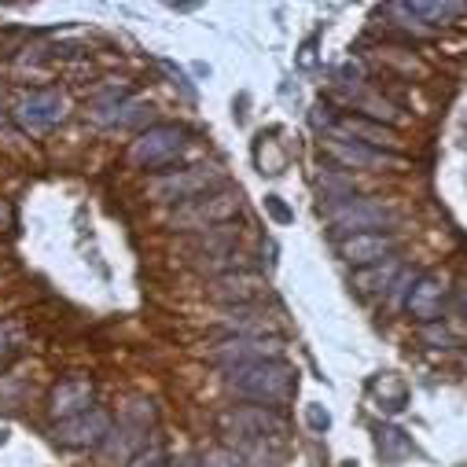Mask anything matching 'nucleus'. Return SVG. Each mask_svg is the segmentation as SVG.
<instances>
[{
    "instance_id": "2eb2a0df",
    "label": "nucleus",
    "mask_w": 467,
    "mask_h": 467,
    "mask_svg": "<svg viewBox=\"0 0 467 467\" xmlns=\"http://www.w3.org/2000/svg\"><path fill=\"white\" fill-rule=\"evenodd\" d=\"M327 137H342V140L354 137L358 144L383 148V151H394V144H398V133H394L390 126L372 122V119H361V114H346V119H338V122H335V130H331Z\"/></svg>"
},
{
    "instance_id": "7ed1b4c3",
    "label": "nucleus",
    "mask_w": 467,
    "mask_h": 467,
    "mask_svg": "<svg viewBox=\"0 0 467 467\" xmlns=\"http://www.w3.org/2000/svg\"><path fill=\"white\" fill-rule=\"evenodd\" d=\"M221 431L236 438V445L244 441H280L287 434V416L280 409H265V405H232L221 412Z\"/></svg>"
},
{
    "instance_id": "5701e85b",
    "label": "nucleus",
    "mask_w": 467,
    "mask_h": 467,
    "mask_svg": "<svg viewBox=\"0 0 467 467\" xmlns=\"http://www.w3.org/2000/svg\"><path fill=\"white\" fill-rule=\"evenodd\" d=\"M423 273L420 269H405L401 265V273L394 276V284H390V291H387V298H390V306H398V302H405L409 298V291L416 287V280H420Z\"/></svg>"
},
{
    "instance_id": "dca6fc26",
    "label": "nucleus",
    "mask_w": 467,
    "mask_h": 467,
    "mask_svg": "<svg viewBox=\"0 0 467 467\" xmlns=\"http://www.w3.org/2000/svg\"><path fill=\"white\" fill-rule=\"evenodd\" d=\"M221 327L228 331V338H265L273 331L269 317H262L254 306H232L221 317Z\"/></svg>"
},
{
    "instance_id": "b1692460",
    "label": "nucleus",
    "mask_w": 467,
    "mask_h": 467,
    "mask_svg": "<svg viewBox=\"0 0 467 467\" xmlns=\"http://www.w3.org/2000/svg\"><path fill=\"white\" fill-rule=\"evenodd\" d=\"M199 467H244V456L236 452V449H206L202 456H199Z\"/></svg>"
},
{
    "instance_id": "0eeeda50",
    "label": "nucleus",
    "mask_w": 467,
    "mask_h": 467,
    "mask_svg": "<svg viewBox=\"0 0 467 467\" xmlns=\"http://www.w3.org/2000/svg\"><path fill=\"white\" fill-rule=\"evenodd\" d=\"M16 122L26 130V133H48L52 126L63 122L67 114V99L59 88H34V92H23L19 103H16Z\"/></svg>"
},
{
    "instance_id": "cd10ccee",
    "label": "nucleus",
    "mask_w": 467,
    "mask_h": 467,
    "mask_svg": "<svg viewBox=\"0 0 467 467\" xmlns=\"http://www.w3.org/2000/svg\"><path fill=\"white\" fill-rule=\"evenodd\" d=\"M420 335H423V342H431V346H452V342H456L441 324H423Z\"/></svg>"
},
{
    "instance_id": "412c9836",
    "label": "nucleus",
    "mask_w": 467,
    "mask_h": 467,
    "mask_svg": "<svg viewBox=\"0 0 467 467\" xmlns=\"http://www.w3.org/2000/svg\"><path fill=\"white\" fill-rule=\"evenodd\" d=\"M358 107L365 110V119H372V122H387L390 130L401 122V110H398L394 103L379 99V96H358Z\"/></svg>"
},
{
    "instance_id": "473e14b6",
    "label": "nucleus",
    "mask_w": 467,
    "mask_h": 467,
    "mask_svg": "<svg viewBox=\"0 0 467 467\" xmlns=\"http://www.w3.org/2000/svg\"><path fill=\"white\" fill-rule=\"evenodd\" d=\"M5 441H8V434H5V431H0V445H5Z\"/></svg>"
},
{
    "instance_id": "7c9ffc66",
    "label": "nucleus",
    "mask_w": 467,
    "mask_h": 467,
    "mask_svg": "<svg viewBox=\"0 0 467 467\" xmlns=\"http://www.w3.org/2000/svg\"><path fill=\"white\" fill-rule=\"evenodd\" d=\"M313 45H317V41H306V48H302V59H298L302 67H309V63H313Z\"/></svg>"
},
{
    "instance_id": "393cba45",
    "label": "nucleus",
    "mask_w": 467,
    "mask_h": 467,
    "mask_svg": "<svg viewBox=\"0 0 467 467\" xmlns=\"http://www.w3.org/2000/svg\"><path fill=\"white\" fill-rule=\"evenodd\" d=\"M130 467H166V452H162V445H144V449L130 460Z\"/></svg>"
},
{
    "instance_id": "a211bd4d",
    "label": "nucleus",
    "mask_w": 467,
    "mask_h": 467,
    "mask_svg": "<svg viewBox=\"0 0 467 467\" xmlns=\"http://www.w3.org/2000/svg\"><path fill=\"white\" fill-rule=\"evenodd\" d=\"M409 12L423 23V26H441L456 16H467V5H431V0H412Z\"/></svg>"
},
{
    "instance_id": "f257e3e1",
    "label": "nucleus",
    "mask_w": 467,
    "mask_h": 467,
    "mask_svg": "<svg viewBox=\"0 0 467 467\" xmlns=\"http://www.w3.org/2000/svg\"><path fill=\"white\" fill-rule=\"evenodd\" d=\"M224 387L232 394H240L254 405H265V409H284L295 390H298V372L276 358V361H254V365H240L224 376Z\"/></svg>"
},
{
    "instance_id": "20e7f679",
    "label": "nucleus",
    "mask_w": 467,
    "mask_h": 467,
    "mask_svg": "<svg viewBox=\"0 0 467 467\" xmlns=\"http://www.w3.org/2000/svg\"><path fill=\"white\" fill-rule=\"evenodd\" d=\"M224 184V173L217 166H184V170H166L151 181V199L155 202H195L206 192Z\"/></svg>"
},
{
    "instance_id": "1a4fd4ad",
    "label": "nucleus",
    "mask_w": 467,
    "mask_h": 467,
    "mask_svg": "<svg viewBox=\"0 0 467 467\" xmlns=\"http://www.w3.org/2000/svg\"><path fill=\"white\" fill-rule=\"evenodd\" d=\"M398 247H401L398 232H361V236H346L338 244V258L349 269H368V265H379V262L394 258Z\"/></svg>"
},
{
    "instance_id": "4be33fe9",
    "label": "nucleus",
    "mask_w": 467,
    "mask_h": 467,
    "mask_svg": "<svg viewBox=\"0 0 467 467\" xmlns=\"http://www.w3.org/2000/svg\"><path fill=\"white\" fill-rule=\"evenodd\" d=\"M254 159H258V166H262V173H280L284 170V151L273 144V140H258V148H254Z\"/></svg>"
},
{
    "instance_id": "aec40b11",
    "label": "nucleus",
    "mask_w": 467,
    "mask_h": 467,
    "mask_svg": "<svg viewBox=\"0 0 467 467\" xmlns=\"http://www.w3.org/2000/svg\"><path fill=\"white\" fill-rule=\"evenodd\" d=\"M376 445H379L383 460H390V463H398V460L412 456V441H409V434H405V431H398V427H383V431H379V438H376Z\"/></svg>"
},
{
    "instance_id": "f03ea898",
    "label": "nucleus",
    "mask_w": 467,
    "mask_h": 467,
    "mask_svg": "<svg viewBox=\"0 0 467 467\" xmlns=\"http://www.w3.org/2000/svg\"><path fill=\"white\" fill-rule=\"evenodd\" d=\"M327 221L335 224V232H346V236H361V232H390L398 224V213L383 199L349 195V199L327 206Z\"/></svg>"
},
{
    "instance_id": "ddd939ff",
    "label": "nucleus",
    "mask_w": 467,
    "mask_h": 467,
    "mask_svg": "<svg viewBox=\"0 0 467 467\" xmlns=\"http://www.w3.org/2000/svg\"><path fill=\"white\" fill-rule=\"evenodd\" d=\"M88 409H96V383L88 376H67V379L56 383V390L48 398V412L56 416V423L74 420Z\"/></svg>"
},
{
    "instance_id": "9b49d317",
    "label": "nucleus",
    "mask_w": 467,
    "mask_h": 467,
    "mask_svg": "<svg viewBox=\"0 0 467 467\" xmlns=\"http://www.w3.org/2000/svg\"><path fill=\"white\" fill-rule=\"evenodd\" d=\"M324 151L331 159H338L342 166H358V170H401V155L398 151H383V148H368L358 140H342V137H327Z\"/></svg>"
},
{
    "instance_id": "bb28decb",
    "label": "nucleus",
    "mask_w": 467,
    "mask_h": 467,
    "mask_svg": "<svg viewBox=\"0 0 467 467\" xmlns=\"http://www.w3.org/2000/svg\"><path fill=\"white\" fill-rule=\"evenodd\" d=\"M335 78H338L342 85H361V81H365V63H361V59H346V63L335 70Z\"/></svg>"
},
{
    "instance_id": "a878e982",
    "label": "nucleus",
    "mask_w": 467,
    "mask_h": 467,
    "mask_svg": "<svg viewBox=\"0 0 467 467\" xmlns=\"http://www.w3.org/2000/svg\"><path fill=\"white\" fill-rule=\"evenodd\" d=\"M265 213H269L276 224H291V221H295V210H291L280 195H265Z\"/></svg>"
},
{
    "instance_id": "c756f323",
    "label": "nucleus",
    "mask_w": 467,
    "mask_h": 467,
    "mask_svg": "<svg viewBox=\"0 0 467 467\" xmlns=\"http://www.w3.org/2000/svg\"><path fill=\"white\" fill-rule=\"evenodd\" d=\"M452 309H456L460 317H467V280H460V284L452 287Z\"/></svg>"
},
{
    "instance_id": "4468645a",
    "label": "nucleus",
    "mask_w": 467,
    "mask_h": 467,
    "mask_svg": "<svg viewBox=\"0 0 467 467\" xmlns=\"http://www.w3.org/2000/svg\"><path fill=\"white\" fill-rule=\"evenodd\" d=\"M265 291V280L240 269V273H224L210 284V298L213 302H224V306H254Z\"/></svg>"
},
{
    "instance_id": "6e6552de",
    "label": "nucleus",
    "mask_w": 467,
    "mask_h": 467,
    "mask_svg": "<svg viewBox=\"0 0 467 467\" xmlns=\"http://www.w3.org/2000/svg\"><path fill=\"white\" fill-rule=\"evenodd\" d=\"M276 358H284L280 338H221L210 349V361L224 372L240 365H254V361H276Z\"/></svg>"
},
{
    "instance_id": "6ab92c4d",
    "label": "nucleus",
    "mask_w": 467,
    "mask_h": 467,
    "mask_svg": "<svg viewBox=\"0 0 467 467\" xmlns=\"http://www.w3.org/2000/svg\"><path fill=\"white\" fill-rule=\"evenodd\" d=\"M110 130H130V126H148L151 130V103L144 99H126L119 110H114V119L107 122Z\"/></svg>"
},
{
    "instance_id": "423d86ee",
    "label": "nucleus",
    "mask_w": 467,
    "mask_h": 467,
    "mask_svg": "<svg viewBox=\"0 0 467 467\" xmlns=\"http://www.w3.org/2000/svg\"><path fill=\"white\" fill-rule=\"evenodd\" d=\"M184 140H188V133H184L181 126H151V130H144L137 140H130L126 159H130V166H137V170H166V166L181 155Z\"/></svg>"
},
{
    "instance_id": "f8f14e48",
    "label": "nucleus",
    "mask_w": 467,
    "mask_h": 467,
    "mask_svg": "<svg viewBox=\"0 0 467 467\" xmlns=\"http://www.w3.org/2000/svg\"><path fill=\"white\" fill-rule=\"evenodd\" d=\"M445 295H449L445 276L423 273V276L416 280V287L409 291L405 309H409V317H412L420 327H423V324H438V320H441V309H445Z\"/></svg>"
},
{
    "instance_id": "2f4dec72",
    "label": "nucleus",
    "mask_w": 467,
    "mask_h": 467,
    "mask_svg": "<svg viewBox=\"0 0 467 467\" xmlns=\"http://www.w3.org/2000/svg\"><path fill=\"white\" fill-rule=\"evenodd\" d=\"M12 224V210H8V202H0V228H8Z\"/></svg>"
},
{
    "instance_id": "39448f33",
    "label": "nucleus",
    "mask_w": 467,
    "mask_h": 467,
    "mask_svg": "<svg viewBox=\"0 0 467 467\" xmlns=\"http://www.w3.org/2000/svg\"><path fill=\"white\" fill-rule=\"evenodd\" d=\"M240 206H244L240 192H213V195H206V199L184 202V206L170 217V224L181 228V232H210V228L228 224L232 217L240 213Z\"/></svg>"
},
{
    "instance_id": "9d476101",
    "label": "nucleus",
    "mask_w": 467,
    "mask_h": 467,
    "mask_svg": "<svg viewBox=\"0 0 467 467\" xmlns=\"http://www.w3.org/2000/svg\"><path fill=\"white\" fill-rule=\"evenodd\" d=\"M110 416H107V409H88V412H81V416H74V420H59L56 423V431H52V438L63 445V449H96V445H103L107 441V434H110Z\"/></svg>"
},
{
    "instance_id": "c85d7f7f",
    "label": "nucleus",
    "mask_w": 467,
    "mask_h": 467,
    "mask_svg": "<svg viewBox=\"0 0 467 467\" xmlns=\"http://www.w3.org/2000/svg\"><path fill=\"white\" fill-rule=\"evenodd\" d=\"M306 423H309L317 434H324V431L331 427V416H327L320 405H306Z\"/></svg>"
},
{
    "instance_id": "f3484780",
    "label": "nucleus",
    "mask_w": 467,
    "mask_h": 467,
    "mask_svg": "<svg viewBox=\"0 0 467 467\" xmlns=\"http://www.w3.org/2000/svg\"><path fill=\"white\" fill-rule=\"evenodd\" d=\"M398 273H401V262H398V258H387V262H379V265L358 269V273H354V287H358V295H376V291L387 295Z\"/></svg>"
}]
</instances>
